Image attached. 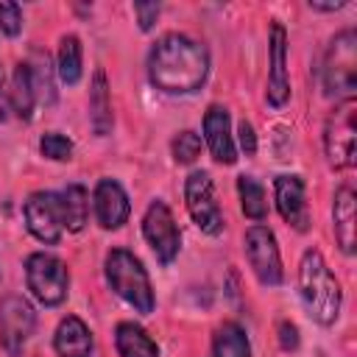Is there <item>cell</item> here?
Instances as JSON below:
<instances>
[{"label":"cell","instance_id":"5bb4252c","mask_svg":"<svg viewBox=\"0 0 357 357\" xmlns=\"http://www.w3.org/2000/svg\"><path fill=\"white\" fill-rule=\"evenodd\" d=\"M290 98V75H287V33L279 22L271 25V70H268V103L284 106Z\"/></svg>","mask_w":357,"mask_h":357},{"label":"cell","instance_id":"d6a6232c","mask_svg":"<svg viewBox=\"0 0 357 357\" xmlns=\"http://www.w3.org/2000/svg\"><path fill=\"white\" fill-rule=\"evenodd\" d=\"M346 3H310V8L312 11H337V8H343Z\"/></svg>","mask_w":357,"mask_h":357},{"label":"cell","instance_id":"4dcf8cb0","mask_svg":"<svg viewBox=\"0 0 357 357\" xmlns=\"http://www.w3.org/2000/svg\"><path fill=\"white\" fill-rule=\"evenodd\" d=\"M237 134H240V148L245 151V156H254V153H257V134H254L251 123L243 120V123L237 126Z\"/></svg>","mask_w":357,"mask_h":357},{"label":"cell","instance_id":"52a82bcc","mask_svg":"<svg viewBox=\"0 0 357 357\" xmlns=\"http://www.w3.org/2000/svg\"><path fill=\"white\" fill-rule=\"evenodd\" d=\"M184 204L192 218V223L204 234H220L223 231V212L215 201V184L206 170H192L184 181Z\"/></svg>","mask_w":357,"mask_h":357},{"label":"cell","instance_id":"9a60e30c","mask_svg":"<svg viewBox=\"0 0 357 357\" xmlns=\"http://www.w3.org/2000/svg\"><path fill=\"white\" fill-rule=\"evenodd\" d=\"M204 139L209 145V153L220 165H234L237 148L231 139V120L223 106H209L204 114Z\"/></svg>","mask_w":357,"mask_h":357},{"label":"cell","instance_id":"7a4b0ae2","mask_svg":"<svg viewBox=\"0 0 357 357\" xmlns=\"http://www.w3.org/2000/svg\"><path fill=\"white\" fill-rule=\"evenodd\" d=\"M298 290H301V301L312 321H318L321 326H329L337 321L343 293L318 248L304 251L298 262Z\"/></svg>","mask_w":357,"mask_h":357},{"label":"cell","instance_id":"484cf974","mask_svg":"<svg viewBox=\"0 0 357 357\" xmlns=\"http://www.w3.org/2000/svg\"><path fill=\"white\" fill-rule=\"evenodd\" d=\"M39 151H42L45 159H53V162H70V159H73V142H70L64 134H59V131L42 134Z\"/></svg>","mask_w":357,"mask_h":357},{"label":"cell","instance_id":"ba28073f","mask_svg":"<svg viewBox=\"0 0 357 357\" xmlns=\"http://www.w3.org/2000/svg\"><path fill=\"white\" fill-rule=\"evenodd\" d=\"M243 251H245V259H248L254 276L259 279V284H265V287L282 284V257H279L276 237L268 226H262V223L248 226L245 237H243Z\"/></svg>","mask_w":357,"mask_h":357},{"label":"cell","instance_id":"d6986e66","mask_svg":"<svg viewBox=\"0 0 357 357\" xmlns=\"http://www.w3.org/2000/svg\"><path fill=\"white\" fill-rule=\"evenodd\" d=\"M59 206H61V220L67 231H81L89 220V195L86 187L81 184H67L59 192Z\"/></svg>","mask_w":357,"mask_h":357},{"label":"cell","instance_id":"f546056e","mask_svg":"<svg viewBox=\"0 0 357 357\" xmlns=\"http://www.w3.org/2000/svg\"><path fill=\"white\" fill-rule=\"evenodd\" d=\"M279 346L284 351H293L298 346V329L290 321H279Z\"/></svg>","mask_w":357,"mask_h":357},{"label":"cell","instance_id":"4316f807","mask_svg":"<svg viewBox=\"0 0 357 357\" xmlns=\"http://www.w3.org/2000/svg\"><path fill=\"white\" fill-rule=\"evenodd\" d=\"M170 151H173V159L178 165H190L201 153V137L195 131H178L170 142Z\"/></svg>","mask_w":357,"mask_h":357},{"label":"cell","instance_id":"ac0fdd59","mask_svg":"<svg viewBox=\"0 0 357 357\" xmlns=\"http://www.w3.org/2000/svg\"><path fill=\"white\" fill-rule=\"evenodd\" d=\"M114 349H117V357H159V346L153 343V337L134 321L117 324Z\"/></svg>","mask_w":357,"mask_h":357},{"label":"cell","instance_id":"ffe728a7","mask_svg":"<svg viewBox=\"0 0 357 357\" xmlns=\"http://www.w3.org/2000/svg\"><path fill=\"white\" fill-rule=\"evenodd\" d=\"M209 357H251V343H248L245 329L234 321L220 324L212 335Z\"/></svg>","mask_w":357,"mask_h":357},{"label":"cell","instance_id":"1f68e13d","mask_svg":"<svg viewBox=\"0 0 357 357\" xmlns=\"http://www.w3.org/2000/svg\"><path fill=\"white\" fill-rule=\"evenodd\" d=\"M8 112H11V103H8V92H6V73L0 67V123L8 120Z\"/></svg>","mask_w":357,"mask_h":357},{"label":"cell","instance_id":"e0dca14e","mask_svg":"<svg viewBox=\"0 0 357 357\" xmlns=\"http://www.w3.org/2000/svg\"><path fill=\"white\" fill-rule=\"evenodd\" d=\"M332 226H335V237H337L340 251L351 254L354 251V231H357V223H354V190L351 187H340L335 192Z\"/></svg>","mask_w":357,"mask_h":357},{"label":"cell","instance_id":"f1b7e54d","mask_svg":"<svg viewBox=\"0 0 357 357\" xmlns=\"http://www.w3.org/2000/svg\"><path fill=\"white\" fill-rule=\"evenodd\" d=\"M134 14L139 20V28L142 31H151L156 17H159V3H134Z\"/></svg>","mask_w":357,"mask_h":357},{"label":"cell","instance_id":"8fae6325","mask_svg":"<svg viewBox=\"0 0 357 357\" xmlns=\"http://www.w3.org/2000/svg\"><path fill=\"white\" fill-rule=\"evenodd\" d=\"M22 215H25V226L28 231L45 243V245H56L64 234V220H61V206H59V192H33L25 206H22Z\"/></svg>","mask_w":357,"mask_h":357},{"label":"cell","instance_id":"d4e9b609","mask_svg":"<svg viewBox=\"0 0 357 357\" xmlns=\"http://www.w3.org/2000/svg\"><path fill=\"white\" fill-rule=\"evenodd\" d=\"M31 78H33V89H36V100H45L47 106L56 100V89H53V73H50V61L47 53L33 50V59L28 64Z\"/></svg>","mask_w":357,"mask_h":357},{"label":"cell","instance_id":"83f0119b","mask_svg":"<svg viewBox=\"0 0 357 357\" xmlns=\"http://www.w3.org/2000/svg\"><path fill=\"white\" fill-rule=\"evenodd\" d=\"M0 31L6 36H17L22 31V11L17 3H0Z\"/></svg>","mask_w":357,"mask_h":357},{"label":"cell","instance_id":"7c38bea8","mask_svg":"<svg viewBox=\"0 0 357 357\" xmlns=\"http://www.w3.org/2000/svg\"><path fill=\"white\" fill-rule=\"evenodd\" d=\"M92 206H95V220L100 223V229H109V231L120 229L128 220V212H131L128 195L120 187V181H114V178H100L95 184Z\"/></svg>","mask_w":357,"mask_h":357},{"label":"cell","instance_id":"8992f818","mask_svg":"<svg viewBox=\"0 0 357 357\" xmlns=\"http://www.w3.org/2000/svg\"><path fill=\"white\" fill-rule=\"evenodd\" d=\"M324 153L329 167L346 170L354 162V98L340 100L324 126Z\"/></svg>","mask_w":357,"mask_h":357},{"label":"cell","instance_id":"44dd1931","mask_svg":"<svg viewBox=\"0 0 357 357\" xmlns=\"http://www.w3.org/2000/svg\"><path fill=\"white\" fill-rule=\"evenodd\" d=\"M8 103L11 112L22 120L33 117V106H36V89H33V78L28 64H17L14 75H11V89H8Z\"/></svg>","mask_w":357,"mask_h":357},{"label":"cell","instance_id":"6da1fadb","mask_svg":"<svg viewBox=\"0 0 357 357\" xmlns=\"http://www.w3.org/2000/svg\"><path fill=\"white\" fill-rule=\"evenodd\" d=\"M206 75L209 50L184 33H165L148 53V78L162 92H195L206 81Z\"/></svg>","mask_w":357,"mask_h":357},{"label":"cell","instance_id":"2e32d148","mask_svg":"<svg viewBox=\"0 0 357 357\" xmlns=\"http://www.w3.org/2000/svg\"><path fill=\"white\" fill-rule=\"evenodd\" d=\"M53 349H56L59 357H92L95 340H92L89 326L78 315H67L56 326Z\"/></svg>","mask_w":357,"mask_h":357},{"label":"cell","instance_id":"cb8c5ba5","mask_svg":"<svg viewBox=\"0 0 357 357\" xmlns=\"http://www.w3.org/2000/svg\"><path fill=\"white\" fill-rule=\"evenodd\" d=\"M237 192H240L243 215L251 218V220H265V215H268V201H265L262 184L254 181L251 176H237Z\"/></svg>","mask_w":357,"mask_h":357},{"label":"cell","instance_id":"5b68a950","mask_svg":"<svg viewBox=\"0 0 357 357\" xmlns=\"http://www.w3.org/2000/svg\"><path fill=\"white\" fill-rule=\"evenodd\" d=\"M25 282L31 296L45 307H59L70 293L67 265L47 251H33L25 259Z\"/></svg>","mask_w":357,"mask_h":357},{"label":"cell","instance_id":"30bf717a","mask_svg":"<svg viewBox=\"0 0 357 357\" xmlns=\"http://www.w3.org/2000/svg\"><path fill=\"white\" fill-rule=\"evenodd\" d=\"M33 329H36V312L31 301L22 296H6L0 301V346L11 357H20Z\"/></svg>","mask_w":357,"mask_h":357},{"label":"cell","instance_id":"7402d4cb","mask_svg":"<svg viewBox=\"0 0 357 357\" xmlns=\"http://www.w3.org/2000/svg\"><path fill=\"white\" fill-rule=\"evenodd\" d=\"M89 123L98 137H106L112 131V98H109L106 75L100 70L95 73L92 89H89Z\"/></svg>","mask_w":357,"mask_h":357},{"label":"cell","instance_id":"3957f363","mask_svg":"<svg viewBox=\"0 0 357 357\" xmlns=\"http://www.w3.org/2000/svg\"><path fill=\"white\" fill-rule=\"evenodd\" d=\"M103 273H106L109 287H112L128 307H134L139 315H151V312H153L156 298H153V287H151L148 271L142 268V262H139L131 251H126V248H112V251L106 254Z\"/></svg>","mask_w":357,"mask_h":357},{"label":"cell","instance_id":"4fadbf2b","mask_svg":"<svg viewBox=\"0 0 357 357\" xmlns=\"http://www.w3.org/2000/svg\"><path fill=\"white\" fill-rule=\"evenodd\" d=\"M273 195H276V209L290 223L296 231H307L310 226V212H307V195H304V181L301 176H276L273 181Z\"/></svg>","mask_w":357,"mask_h":357},{"label":"cell","instance_id":"603a6c76","mask_svg":"<svg viewBox=\"0 0 357 357\" xmlns=\"http://www.w3.org/2000/svg\"><path fill=\"white\" fill-rule=\"evenodd\" d=\"M81 67H84V50H81V39L67 33L59 42V78L67 86H75L81 81Z\"/></svg>","mask_w":357,"mask_h":357},{"label":"cell","instance_id":"9c48e42d","mask_svg":"<svg viewBox=\"0 0 357 357\" xmlns=\"http://www.w3.org/2000/svg\"><path fill=\"white\" fill-rule=\"evenodd\" d=\"M142 234H145L148 245L153 248V254L162 265H170L178 257L181 231H178V223H176V218H173V212L165 201L156 198V201L148 204L145 218H142Z\"/></svg>","mask_w":357,"mask_h":357},{"label":"cell","instance_id":"277c9868","mask_svg":"<svg viewBox=\"0 0 357 357\" xmlns=\"http://www.w3.org/2000/svg\"><path fill=\"white\" fill-rule=\"evenodd\" d=\"M324 95L335 100H351L357 89V33L340 31L332 36L324 67H321Z\"/></svg>","mask_w":357,"mask_h":357}]
</instances>
